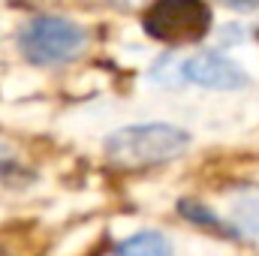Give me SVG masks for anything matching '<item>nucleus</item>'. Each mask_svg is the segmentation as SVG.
<instances>
[{
	"label": "nucleus",
	"instance_id": "1",
	"mask_svg": "<svg viewBox=\"0 0 259 256\" xmlns=\"http://www.w3.org/2000/svg\"><path fill=\"white\" fill-rule=\"evenodd\" d=\"M190 145V133L172 124H133V127L115 130L103 151L106 160L115 169L124 172H139L151 166H163L178 160Z\"/></svg>",
	"mask_w": 259,
	"mask_h": 256
},
{
	"label": "nucleus",
	"instance_id": "2",
	"mask_svg": "<svg viewBox=\"0 0 259 256\" xmlns=\"http://www.w3.org/2000/svg\"><path fill=\"white\" fill-rule=\"evenodd\" d=\"M88 33L66 15H33L18 30V52L33 66H61L81 55Z\"/></svg>",
	"mask_w": 259,
	"mask_h": 256
},
{
	"label": "nucleus",
	"instance_id": "3",
	"mask_svg": "<svg viewBox=\"0 0 259 256\" xmlns=\"http://www.w3.org/2000/svg\"><path fill=\"white\" fill-rule=\"evenodd\" d=\"M214 15L208 3L199 0H163L145 9L142 27L151 39L169 46H190L202 42L211 33Z\"/></svg>",
	"mask_w": 259,
	"mask_h": 256
},
{
	"label": "nucleus",
	"instance_id": "4",
	"mask_svg": "<svg viewBox=\"0 0 259 256\" xmlns=\"http://www.w3.org/2000/svg\"><path fill=\"white\" fill-rule=\"evenodd\" d=\"M181 81H193L211 91H238L250 81L244 66L226 58L223 52H196L181 61Z\"/></svg>",
	"mask_w": 259,
	"mask_h": 256
},
{
	"label": "nucleus",
	"instance_id": "5",
	"mask_svg": "<svg viewBox=\"0 0 259 256\" xmlns=\"http://www.w3.org/2000/svg\"><path fill=\"white\" fill-rule=\"evenodd\" d=\"M115 256H175V250H172V241L163 232L142 229V232L124 238L115 247Z\"/></svg>",
	"mask_w": 259,
	"mask_h": 256
},
{
	"label": "nucleus",
	"instance_id": "6",
	"mask_svg": "<svg viewBox=\"0 0 259 256\" xmlns=\"http://www.w3.org/2000/svg\"><path fill=\"white\" fill-rule=\"evenodd\" d=\"M181 214H184V220H190L193 226H202V229H208V232H217V235H226V238H232V241H238V235H235V229L229 226V220L226 217H220V214H214L208 205H202L199 199H178V205H175Z\"/></svg>",
	"mask_w": 259,
	"mask_h": 256
}]
</instances>
